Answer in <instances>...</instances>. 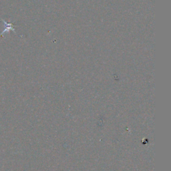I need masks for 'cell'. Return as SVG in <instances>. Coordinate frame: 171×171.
<instances>
[{"label": "cell", "instance_id": "cell-1", "mask_svg": "<svg viewBox=\"0 0 171 171\" xmlns=\"http://www.w3.org/2000/svg\"><path fill=\"white\" fill-rule=\"evenodd\" d=\"M2 22L4 23L5 24H4V26H5V28H4V30H3V31L1 33V35H0V36H2V35H3V34H4L5 32H9V31H10V30H12V31H15V30H14V27H15V26H13V24L12 23H11V22H6L5 20H3V19H2L1 20Z\"/></svg>", "mask_w": 171, "mask_h": 171}]
</instances>
